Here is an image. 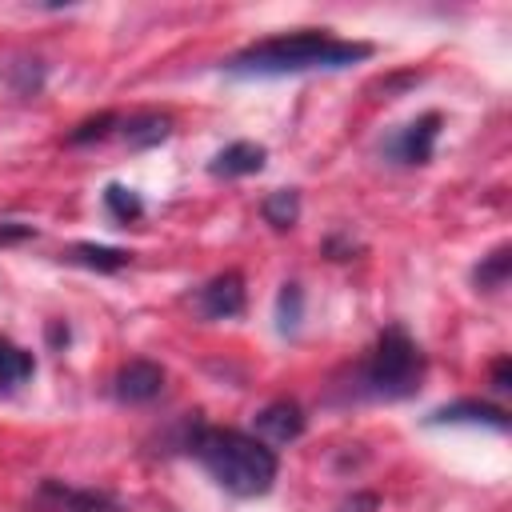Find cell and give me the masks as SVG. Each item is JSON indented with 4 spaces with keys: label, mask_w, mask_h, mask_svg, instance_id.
Returning <instances> with one entry per match:
<instances>
[{
    "label": "cell",
    "mask_w": 512,
    "mask_h": 512,
    "mask_svg": "<svg viewBox=\"0 0 512 512\" xmlns=\"http://www.w3.org/2000/svg\"><path fill=\"white\" fill-rule=\"evenodd\" d=\"M300 312H304V292L300 284H284L280 296H276V320H280V332H292L300 324Z\"/></svg>",
    "instance_id": "cell-17"
},
{
    "label": "cell",
    "mask_w": 512,
    "mask_h": 512,
    "mask_svg": "<svg viewBox=\"0 0 512 512\" xmlns=\"http://www.w3.org/2000/svg\"><path fill=\"white\" fill-rule=\"evenodd\" d=\"M120 120L112 116V112H100V116H92V120H84V124H76L72 132H68V144H88V140H104L112 128H116Z\"/></svg>",
    "instance_id": "cell-18"
},
{
    "label": "cell",
    "mask_w": 512,
    "mask_h": 512,
    "mask_svg": "<svg viewBox=\"0 0 512 512\" xmlns=\"http://www.w3.org/2000/svg\"><path fill=\"white\" fill-rule=\"evenodd\" d=\"M36 500L48 512H124V504L108 492H92V488H72L64 480H44Z\"/></svg>",
    "instance_id": "cell-6"
},
{
    "label": "cell",
    "mask_w": 512,
    "mask_h": 512,
    "mask_svg": "<svg viewBox=\"0 0 512 512\" xmlns=\"http://www.w3.org/2000/svg\"><path fill=\"white\" fill-rule=\"evenodd\" d=\"M264 148L260 144H252V140H236V144H228V148H220L216 156H212V164H208V172L212 176H252V172H260L264 168Z\"/></svg>",
    "instance_id": "cell-10"
},
{
    "label": "cell",
    "mask_w": 512,
    "mask_h": 512,
    "mask_svg": "<svg viewBox=\"0 0 512 512\" xmlns=\"http://www.w3.org/2000/svg\"><path fill=\"white\" fill-rule=\"evenodd\" d=\"M104 208H108L120 224L140 220V216H144V200H140L132 188H124V184H108V188H104Z\"/></svg>",
    "instance_id": "cell-16"
},
{
    "label": "cell",
    "mask_w": 512,
    "mask_h": 512,
    "mask_svg": "<svg viewBox=\"0 0 512 512\" xmlns=\"http://www.w3.org/2000/svg\"><path fill=\"white\" fill-rule=\"evenodd\" d=\"M192 304H196V312L204 320H232V316H240L244 312V276L240 272L212 276L208 284L196 288Z\"/></svg>",
    "instance_id": "cell-5"
},
{
    "label": "cell",
    "mask_w": 512,
    "mask_h": 512,
    "mask_svg": "<svg viewBox=\"0 0 512 512\" xmlns=\"http://www.w3.org/2000/svg\"><path fill=\"white\" fill-rule=\"evenodd\" d=\"M376 504H380V500H376V492H356L352 500H344V504H340V512H376Z\"/></svg>",
    "instance_id": "cell-21"
},
{
    "label": "cell",
    "mask_w": 512,
    "mask_h": 512,
    "mask_svg": "<svg viewBox=\"0 0 512 512\" xmlns=\"http://www.w3.org/2000/svg\"><path fill=\"white\" fill-rule=\"evenodd\" d=\"M72 264H84V268H96V272H116L124 268L132 256L124 248H112V244H72L68 252Z\"/></svg>",
    "instance_id": "cell-12"
},
{
    "label": "cell",
    "mask_w": 512,
    "mask_h": 512,
    "mask_svg": "<svg viewBox=\"0 0 512 512\" xmlns=\"http://www.w3.org/2000/svg\"><path fill=\"white\" fill-rule=\"evenodd\" d=\"M36 236L32 224H20V220H0V244H16V240H28Z\"/></svg>",
    "instance_id": "cell-19"
},
{
    "label": "cell",
    "mask_w": 512,
    "mask_h": 512,
    "mask_svg": "<svg viewBox=\"0 0 512 512\" xmlns=\"http://www.w3.org/2000/svg\"><path fill=\"white\" fill-rule=\"evenodd\" d=\"M372 56V44L364 40H340V36H328V32H316V28H304V32H280V36H268V40H256L248 48H240L236 56L224 60V72L232 76H300V72H336V68H348V64H360Z\"/></svg>",
    "instance_id": "cell-1"
},
{
    "label": "cell",
    "mask_w": 512,
    "mask_h": 512,
    "mask_svg": "<svg viewBox=\"0 0 512 512\" xmlns=\"http://www.w3.org/2000/svg\"><path fill=\"white\" fill-rule=\"evenodd\" d=\"M164 388V368L156 360H128L116 376H112V392L124 404H148L156 400Z\"/></svg>",
    "instance_id": "cell-7"
},
{
    "label": "cell",
    "mask_w": 512,
    "mask_h": 512,
    "mask_svg": "<svg viewBox=\"0 0 512 512\" xmlns=\"http://www.w3.org/2000/svg\"><path fill=\"white\" fill-rule=\"evenodd\" d=\"M436 136H440V112H424L416 116L412 124H404L388 144L384 152L400 164H428L432 152H436Z\"/></svg>",
    "instance_id": "cell-4"
},
{
    "label": "cell",
    "mask_w": 512,
    "mask_h": 512,
    "mask_svg": "<svg viewBox=\"0 0 512 512\" xmlns=\"http://www.w3.org/2000/svg\"><path fill=\"white\" fill-rule=\"evenodd\" d=\"M260 216H264L276 232H288V228L300 220V192H296V188H276V192H268L264 204H260Z\"/></svg>",
    "instance_id": "cell-11"
},
{
    "label": "cell",
    "mask_w": 512,
    "mask_h": 512,
    "mask_svg": "<svg viewBox=\"0 0 512 512\" xmlns=\"http://www.w3.org/2000/svg\"><path fill=\"white\" fill-rule=\"evenodd\" d=\"M424 380V352L404 328H384L372 352L356 372V396L368 400H404Z\"/></svg>",
    "instance_id": "cell-3"
},
{
    "label": "cell",
    "mask_w": 512,
    "mask_h": 512,
    "mask_svg": "<svg viewBox=\"0 0 512 512\" xmlns=\"http://www.w3.org/2000/svg\"><path fill=\"white\" fill-rule=\"evenodd\" d=\"M168 136V116H156V112H144V116H132L124 124V140L132 148H152Z\"/></svg>",
    "instance_id": "cell-14"
},
{
    "label": "cell",
    "mask_w": 512,
    "mask_h": 512,
    "mask_svg": "<svg viewBox=\"0 0 512 512\" xmlns=\"http://www.w3.org/2000/svg\"><path fill=\"white\" fill-rule=\"evenodd\" d=\"M192 456L204 464V472L232 496H264L280 472L276 452L240 428H196Z\"/></svg>",
    "instance_id": "cell-2"
},
{
    "label": "cell",
    "mask_w": 512,
    "mask_h": 512,
    "mask_svg": "<svg viewBox=\"0 0 512 512\" xmlns=\"http://www.w3.org/2000/svg\"><path fill=\"white\" fill-rule=\"evenodd\" d=\"M432 424H488V428L504 432L508 428V412L496 408V404H484V400H456V404L436 408Z\"/></svg>",
    "instance_id": "cell-9"
},
{
    "label": "cell",
    "mask_w": 512,
    "mask_h": 512,
    "mask_svg": "<svg viewBox=\"0 0 512 512\" xmlns=\"http://www.w3.org/2000/svg\"><path fill=\"white\" fill-rule=\"evenodd\" d=\"M492 388H500V392L512 388V360H508V356H500V360L492 364Z\"/></svg>",
    "instance_id": "cell-20"
},
{
    "label": "cell",
    "mask_w": 512,
    "mask_h": 512,
    "mask_svg": "<svg viewBox=\"0 0 512 512\" xmlns=\"http://www.w3.org/2000/svg\"><path fill=\"white\" fill-rule=\"evenodd\" d=\"M508 268H512V256H508V244H500L496 252H488L480 264H476V272H472V280L480 284V288H504V280H508Z\"/></svg>",
    "instance_id": "cell-15"
},
{
    "label": "cell",
    "mask_w": 512,
    "mask_h": 512,
    "mask_svg": "<svg viewBox=\"0 0 512 512\" xmlns=\"http://www.w3.org/2000/svg\"><path fill=\"white\" fill-rule=\"evenodd\" d=\"M256 432H260V440L272 448V444H292V440H300V432H304V412H300V404H292V400H272V404H264L260 412H256Z\"/></svg>",
    "instance_id": "cell-8"
},
{
    "label": "cell",
    "mask_w": 512,
    "mask_h": 512,
    "mask_svg": "<svg viewBox=\"0 0 512 512\" xmlns=\"http://www.w3.org/2000/svg\"><path fill=\"white\" fill-rule=\"evenodd\" d=\"M32 356L20 348V344H12V340H4L0 336V388H16V384H24L28 376H32Z\"/></svg>",
    "instance_id": "cell-13"
}]
</instances>
